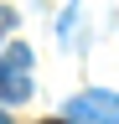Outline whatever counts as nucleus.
Segmentation results:
<instances>
[{
	"label": "nucleus",
	"instance_id": "1",
	"mask_svg": "<svg viewBox=\"0 0 119 124\" xmlns=\"http://www.w3.org/2000/svg\"><path fill=\"white\" fill-rule=\"evenodd\" d=\"M31 93H36L31 88V52L16 41L0 52V103H26Z\"/></svg>",
	"mask_w": 119,
	"mask_h": 124
},
{
	"label": "nucleus",
	"instance_id": "2",
	"mask_svg": "<svg viewBox=\"0 0 119 124\" xmlns=\"http://www.w3.org/2000/svg\"><path fill=\"white\" fill-rule=\"evenodd\" d=\"M67 119L72 124H119V93H103V88H88L67 103Z\"/></svg>",
	"mask_w": 119,
	"mask_h": 124
},
{
	"label": "nucleus",
	"instance_id": "3",
	"mask_svg": "<svg viewBox=\"0 0 119 124\" xmlns=\"http://www.w3.org/2000/svg\"><path fill=\"white\" fill-rule=\"evenodd\" d=\"M41 124H72V119H41Z\"/></svg>",
	"mask_w": 119,
	"mask_h": 124
},
{
	"label": "nucleus",
	"instance_id": "4",
	"mask_svg": "<svg viewBox=\"0 0 119 124\" xmlns=\"http://www.w3.org/2000/svg\"><path fill=\"white\" fill-rule=\"evenodd\" d=\"M0 124H10V119H5V114H0Z\"/></svg>",
	"mask_w": 119,
	"mask_h": 124
}]
</instances>
